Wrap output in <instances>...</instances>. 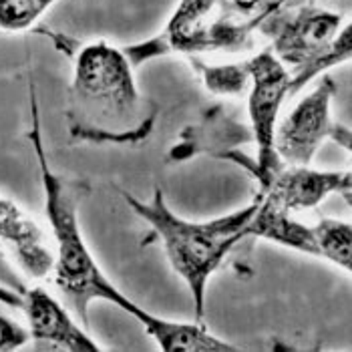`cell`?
Instances as JSON below:
<instances>
[{"label":"cell","instance_id":"cell-1","mask_svg":"<svg viewBox=\"0 0 352 352\" xmlns=\"http://www.w3.org/2000/svg\"><path fill=\"white\" fill-rule=\"evenodd\" d=\"M28 97H30V129L28 141L34 149L41 182L45 191V212L51 223L54 238V260L53 280L58 288L63 300L73 310L85 328L89 326V306L95 300H105L133 316L137 322L145 326V332L157 342L167 330L169 320L151 314L147 308H141L129 296H125L107 276L101 270L99 262L85 244L81 223H79V206L89 195V184L82 179H71L58 175L51 167L45 151L43 141V125H41V111L36 99V87L30 79L28 82Z\"/></svg>","mask_w":352,"mask_h":352},{"label":"cell","instance_id":"cell-2","mask_svg":"<svg viewBox=\"0 0 352 352\" xmlns=\"http://www.w3.org/2000/svg\"><path fill=\"white\" fill-rule=\"evenodd\" d=\"M65 115L75 141L141 145L155 129L160 107L137 89L123 49L99 41L77 51Z\"/></svg>","mask_w":352,"mask_h":352},{"label":"cell","instance_id":"cell-3","mask_svg":"<svg viewBox=\"0 0 352 352\" xmlns=\"http://www.w3.org/2000/svg\"><path fill=\"white\" fill-rule=\"evenodd\" d=\"M119 191L131 212H135L145 223H149L160 236L171 268L190 288L195 318L204 322L208 282L212 274L221 266L226 256L245 240V226L256 210V199L230 216L190 221L177 216L167 206L160 188H155L149 201L137 199L129 191Z\"/></svg>","mask_w":352,"mask_h":352},{"label":"cell","instance_id":"cell-4","mask_svg":"<svg viewBox=\"0 0 352 352\" xmlns=\"http://www.w3.org/2000/svg\"><path fill=\"white\" fill-rule=\"evenodd\" d=\"M286 0H179L162 32L121 47L133 69L145 60L184 53H240L262 21Z\"/></svg>","mask_w":352,"mask_h":352},{"label":"cell","instance_id":"cell-5","mask_svg":"<svg viewBox=\"0 0 352 352\" xmlns=\"http://www.w3.org/2000/svg\"><path fill=\"white\" fill-rule=\"evenodd\" d=\"M258 32L270 41L274 56L290 71V95L294 97L328 69L351 60L352 27L344 16L314 2L272 10Z\"/></svg>","mask_w":352,"mask_h":352},{"label":"cell","instance_id":"cell-6","mask_svg":"<svg viewBox=\"0 0 352 352\" xmlns=\"http://www.w3.org/2000/svg\"><path fill=\"white\" fill-rule=\"evenodd\" d=\"M336 93V82L324 77L314 91L302 97L292 111L276 125L274 149L286 165H310L326 139L336 141L351 151V131L332 121L330 103Z\"/></svg>","mask_w":352,"mask_h":352},{"label":"cell","instance_id":"cell-7","mask_svg":"<svg viewBox=\"0 0 352 352\" xmlns=\"http://www.w3.org/2000/svg\"><path fill=\"white\" fill-rule=\"evenodd\" d=\"M245 60L250 69L248 127L252 131V141L258 145L254 179L260 184L262 190L282 163L274 149V131L278 125L280 107L290 95V71L274 56L270 49H264Z\"/></svg>","mask_w":352,"mask_h":352},{"label":"cell","instance_id":"cell-8","mask_svg":"<svg viewBox=\"0 0 352 352\" xmlns=\"http://www.w3.org/2000/svg\"><path fill=\"white\" fill-rule=\"evenodd\" d=\"M332 193H340L346 204H351V171H324L312 169L310 165L286 163H280L268 184L258 191L262 199L290 214L312 210Z\"/></svg>","mask_w":352,"mask_h":352},{"label":"cell","instance_id":"cell-9","mask_svg":"<svg viewBox=\"0 0 352 352\" xmlns=\"http://www.w3.org/2000/svg\"><path fill=\"white\" fill-rule=\"evenodd\" d=\"M21 308L27 314L28 334L36 342L71 352L103 351V346L87 334L85 326L77 324L67 308L45 288H27Z\"/></svg>","mask_w":352,"mask_h":352},{"label":"cell","instance_id":"cell-10","mask_svg":"<svg viewBox=\"0 0 352 352\" xmlns=\"http://www.w3.org/2000/svg\"><path fill=\"white\" fill-rule=\"evenodd\" d=\"M0 242L6 244L30 278L43 280L53 270L54 254L41 226L6 197H0Z\"/></svg>","mask_w":352,"mask_h":352},{"label":"cell","instance_id":"cell-11","mask_svg":"<svg viewBox=\"0 0 352 352\" xmlns=\"http://www.w3.org/2000/svg\"><path fill=\"white\" fill-rule=\"evenodd\" d=\"M252 141V131L242 123L228 117L221 107L208 109L197 125H191L184 131L177 145L169 151V162H184L199 153H210L221 160L228 151H234L236 145Z\"/></svg>","mask_w":352,"mask_h":352},{"label":"cell","instance_id":"cell-12","mask_svg":"<svg viewBox=\"0 0 352 352\" xmlns=\"http://www.w3.org/2000/svg\"><path fill=\"white\" fill-rule=\"evenodd\" d=\"M245 238H260L274 244L296 250L302 254L320 258L316 228L296 221L290 212L272 206L270 201L256 197V210L245 226Z\"/></svg>","mask_w":352,"mask_h":352},{"label":"cell","instance_id":"cell-13","mask_svg":"<svg viewBox=\"0 0 352 352\" xmlns=\"http://www.w3.org/2000/svg\"><path fill=\"white\" fill-rule=\"evenodd\" d=\"M191 63H193V69L201 75L204 85L210 93L223 95V97H240L248 91V85H250L248 60L210 65L201 58H191Z\"/></svg>","mask_w":352,"mask_h":352},{"label":"cell","instance_id":"cell-14","mask_svg":"<svg viewBox=\"0 0 352 352\" xmlns=\"http://www.w3.org/2000/svg\"><path fill=\"white\" fill-rule=\"evenodd\" d=\"M320 258L342 268L346 274L352 270V226L351 221H340L322 217L316 226Z\"/></svg>","mask_w":352,"mask_h":352},{"label":"cell","instance_id":"cell-15","mask_svg":"<svg viewBox=\"0 0 352 352\" xmlns=\"http://www.w3.org/2000/svg\"><path fill=\"white\" fill-rule=\"evenodd\" d=\"M56 0H0V28L21 32L30 28Z\"/></svg>","mask_w":352,"mask_h":352},{"label":"cell","instance_id":"cell-16","mask_svg":"<svg viewBox=\"0 0 352 352\" xmlns=\"http://www.w3.org/2000/svg\"><path fill=\"white\" fill-rule=\"evenodd\" d=\"M30 340L28 328L21 326L19 322L0 316V352H10L25 346Z\"/></svg>","mask_w":352,"mask_h":352},{"label":"cell","instance_id":"cell-17","mask_svg":"<svg viewBox=\"0 0 352 352\" xmlns=\"http://www.w3.org/2000/svg\"><path fill=\"white\" fill-rule=\"evenodd\" d=\"M0 284L10 288V290H14V292H19V294H25L28 288L27 282L21 278V274L14 270V266L8 262V258H6L2 248H0Z\"/></svg>","mask_w":352,"mask_h":352},{"label":"cell","instance_id":"cell-18","mask_svg":"<svg viewBox=\"0 0 352 352\" xmlns=\"http://www.w3.org/2000/svg\"><path fill=\"white\" fill-rule=\"evenodd\" d=\"M310 2H314V0H310Z\"/></svg>","mask_w":352,"mask_h":352}]
</instances>
